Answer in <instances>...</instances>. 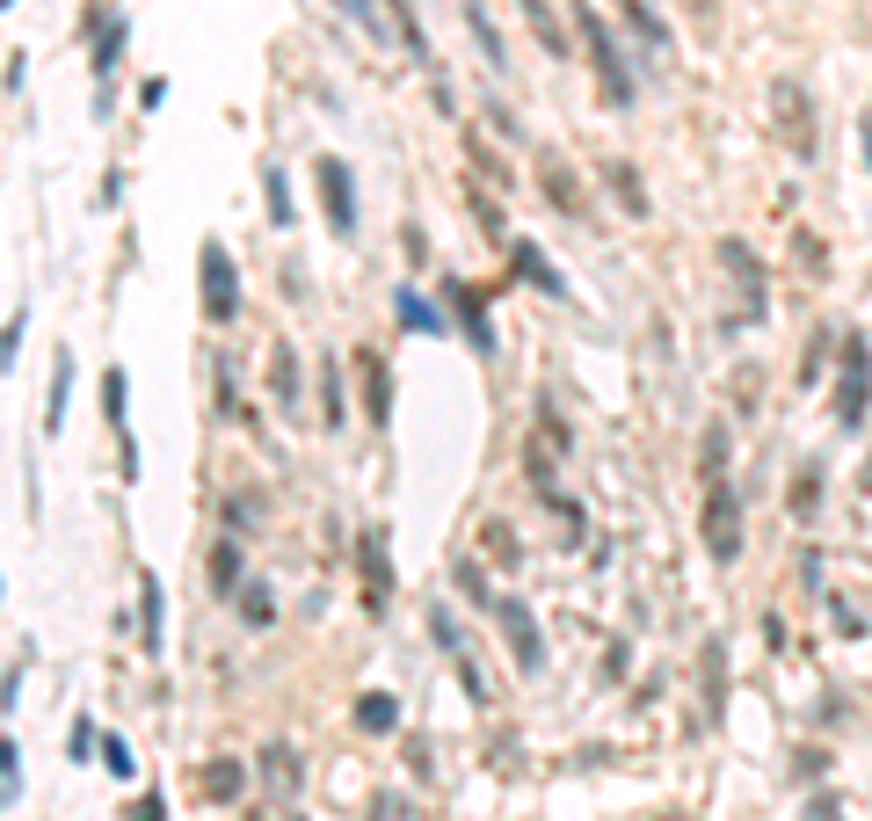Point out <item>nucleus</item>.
<instances>
[{
    "label": "nucleus",
    "instance_id": "nucleus-1",
    "mask_svg": "<svg viewBox=\"0 0 872 821\" xmlns=\"http://www.w3.org/2000/svg\"><path fill=\"white\" fill-rule=\"evenodd\" d=\"M770 117H778V139L793 160H815L821 153V124H815V95L793 81V73H778L770 81Z\"/></svg>",
    "mask_w": 872,
    "mask_h": 821
},
{
    "label": "nucleus",
    "instance_id": "nucleus-2",
    "mask_svg": "<svg viewBox=\"0 0 872 821\" xmlns=\"http://www.w3.org/2000/svg\"><path fill=\"white\" fill-rule=\"evenodd\" d=\"M575 30H582V44H589V66H596V81H604V95L610 103H632V66H626V52H618V36L604 30V8H596V0H575Z\"/></svg>",
    "mask_w": 872,
    "mask_h": 821
},
{
    "label": "nucleus",
    "instance_id": "nucleus-3",
    "mask_svg": "<svg viewBox=\"0 0 872 821\" xmlns=\"http://www.w3.org/2000/svg\"><path fill=\"white\" fill-rule=\"evenodd\" d=\"M196 291H204V320H211V328L241 320V269H233L226 241H204V247H196Z\"/></svg>",
    "mask_w": 872,
    "mask_h": 821
},
{
    "label": "nucleus",
    "instance_id": "nucleus-4",
    "mask_svg": "<svg viewBox=\"0 0 872 821\" xmlns=\"http://www.w3.org/2000/svg\"><path fill=\"white\" fill-rule=\"evenodd\" d=\"M495 626H502V640H509V662H517V676H539L545 669V632H539V618H531V604L523 596H495Z\"/></svg>",
    "mask_w": 872,
    "mask_h": 821
},
{
    "label": "nucleus",
    "instance_id": "nucleus-5",
    "mask_svg": "<svg viewBox=\"0 0 872 821\" xmlns=\"http://www.w3.org/2000/svg\"><path fill=\"white\" fill-rule=\"evenodd\" d=\"M865 401H872V350H865V328L843 334V385H837V422L858 429L865 422Z\"/></svg>",
    "mask_w": 872,
    "mask_h": 821
},
{
    "label": "nucleus",
    "instance_id": "nucleus-6",
    "mask_svg": "<svg viewBox=\"0 0 872 821\" xmlns=\"http://www.w3.org/2000/svg\"><path fill=\"white\" fill-rule=\"evenodd\" d=\"M705 553L727 567V559H742V494L727 488V480H713L705 488Z\"/></svg>",
    "mask_w": 872,
    "mask_h": 821
},
{
    "label": "nucleus",
    "instance_id": "nucleus-7",
    "mask_svg": "<svg viewBox=\"0 0 872 821\" xmlns=\"http://www.w3.org/2000/svg\"><path fill=\"white\" fill-rule=\"evenodd\" d=\"M313 182H320V204H328V226L342 233H357V175H349V160L342 153H320L313 160Z\"/></svg>",
    "mask_w": 872,
    "mask_h": 821
},
{
    "label": "nucleus",
    "instance_id": "nucleus-8",
    "mask_svg": "<svg viewBox=\"0 0 872 821\" xmlns=\"http://www.w3.org/2000/svg\"><path fill=\"white\" fill-rule=\"evenodd\" d=\"M720 263L734 269V291H742V320H764L770 313V277H764V263H756V247L749 241H720Z\"/></svg>",
    "mask_w": 872,
    "mask_h": 821
},
{
    "label": "nucleus",
    "instance_id": "nucleus-9",
    "mask_svg": "<svg viewBox=\"0 0 872 821\" xmlns=\"http://www.w3.org/2000/svg\"><path fill=\"white\" fill-rule=\"evenodd\" d=\"M357 575H364V604H371V611H385V604H393V553H385V524L357 531Z\"/></svg>",
    "mask_w": 872,
    "mask_h": 821
},
{
    "label": "nucleus",
    "instance_id": "nucleus-10",
    "mask_svg": "<svg viewBox=\"0 0 872 821\" xmlns=\"http://www.w3.org/2000/svg\"><path fill=\"white\" fill-rule=\"evenodd\" d=\"M698 713H705V727H720L727 719V640H698Z\"/></svg>",
    "mask_w": 872,
    "mask_h": 821
},
{
    "label": "nucleus",
    "instance_id": "nucleus-11",
    "mask_svg": "<svg viewBox=\"0 0 872 821\" xmlns=\"http://www.w3.org/2000/svg\"><path fill=\"white\" fill-rule=\"evenodd\" d=\"M451 313L466 328V342L480 356H495V320H488V291H472V284H451Z\"/></svg>",
    "mask_w": 872,
    "mask_h": 821
},
{
    "label": "nucleus",
    "instance_id": "nucleus-12",
    "mask_svg": "<svg viewBox=\"0 0 872 821\" xmlns=\"http://www.w3.org/2000/svg\"><path fill=\"white\" fill-rule=\"evenodd\" d=\"M357 371H364V422L385 429V415H393V371H385L379 350H357Z\"/></svg>",
    "mask_w": 872,
    "mask_h": 821
},
{
    "label": "nucleus",
    "instance_id": "nucleus-13",
    "mask_svg": "<svg viewBox=\"0 0 872 821\" xmlns=\"http://www.w3.org/2000/svg\"><path fill=\"white\" fill-rule=\"evenodd\" d=\"M539 196L553 211H567V218H582V190H575V168L560 153H539Z\"/></svg>",
    "mask_w": 872,
    "mask_h": 821
},
{
    "label": "nucleus",
    "instance_id": "nucleus-14",
    "mask_svg": "<svg viewBox=\"0 0 872 821\" xmlns=\"http://www.w3.org/2000/svg\"><path fill=\"white\" fill-rule=\"evenodd\" d=\"M255 770H262V786H269V792H284V800H291V792L306 786V764H298V749H291V742H269V749L255 756Z\"/></svg>",
    "mask_w": 872,
    "mask_h": 821
},
{
    "label": "nucleus",
    "instance_id": "nucleus-15",
    "mask_svg": "<svg viewBox=\"0 0 872 821\" xmlns=\"http://www.w3.org/2000/svg\"><path fill=\"white\" fill-rule=\"evenodd\" d=\"M509 269H517L523 284H539L545 298H567V277H560V269L539 255V241H509Z\"/></svg>",
    "mask_w": 872,
    "mask_h": 821
},
{
    "label": "nucleus",
    "instance_id": "nucleus-16",
    "mask_svg": "<svg viewBox=\"0 0 872 821\" xmlns=\"http://www.w3.org/2000/svg\"><path fill=\"white\" fill-rule=\"evenodd\" d=\"M247 786V764H233V756H211V764H196V800H241Z\"/></svg>",
    "mask_w": 872,
    "mask_h": 821
},
{
    "label": "nucleus",
    "instance_id": "nucleus-17",
    "mask_svg": "<svg viewBox=\"0 0 872 821\" xmlns=\"http://www.w3.org/2000/svg\"><path fill=\"white\" fill-rule=\"evenodd\" d=\"M204 567H211V596H241L247 589V582H241V539H219Z\"/></svg>",
    "mask_w": 872,
    "mask_h": 821
},
{
    "label": "nucleus",
    "instance_id": "nucleus-18",
    "mask_svg": "<svg viewBox=\"0 0 872 821\" xmlns=\"http://www.w3.org/2000/svg\"><path fill=\"white\" fill-rule=\"evenodd\" d=\"M393 313H401L407 334H444V313H429V298H422L415 284H401V291H393Z\"/></svg>",
    "mask_w": 872,
    "mask_h": 821
},
{
    "label": "nucleus",
    "instance_id": "nucleus-19",
    "mask_svg": "<svg viewBox=\"0 0 872 821\" xmlns=\"http://www.w3.org/2000/svg\"><path fill=\"white\" fill-rule=\"evenodd\" d=\"M604 182L618 190V204H626L632 218H647V211H655V204H647V190H640V168H632V160H604Z\"/></svg>",
    "mask_w": 872,
    "mask_h": 821
},
{
    "label": "nucleus",
    "instance_id": "nucleus-20",
    "mask_svg": "<svg viewBox=\"0 0 872 821\" xmlns=\"http://www.w3.org/2000/svg\"><path fill=\"white\" fill-rule=\"evenodd\" d=\"M357 727L364 734H393L401 727V699H393V691H364V699H357Z\"/></svg>",
    "mask_w": 872,
    "mask_h": 821
},
{
    "label": "nucleus",
    "instance_id": "nucleus-21",
    "mask_svg": "<svg viewBox=\"0 0 872 821\" xmlns=\"http://www.w3.org/2000/svg\"><path fill=\"white\" fill-rule=\"evenodd\" d=\"M103 415L117 437H131V378L124 371H103Z\"/></svg>",
    "mask_w": 872,
    "mask_h": 821
},
{
    "label": "nucleus",
    "instance_id": "nucleus-22",
    "mask_svg": "<svg viewBox=\"0 0 872 821\" xmlns=\"http://www.w3.org/2000/svg\"><path fill=\"white\" fill-rule=\"evenodd\" d=\"M698 472H705V488L727 480V422H705V437H698Z\"/></svg>",
    "mask_w": 872,
    "mask_h": 821
},
{
    "label": "nucleus",
    "instance_id": "nucleus-23",
    "mask_svg": "<svg viewBox=\"0 0 872 821\" xmlns=\"http://www.w3.org/2000/svg\"><path fill=\"white\" fill-rule=\"evenodd\" d=\"M269 393H277L284 415H298V356L291 350H269Z\"/></svg>",
    "mask_w": 872,
    "mask_h": 821
},
{
    "label": "nucleus",
    "instance_id": "nucleus-24",
    "mask_svg": "<svg viewBox=\"0 0 872 821\" xmlns=\"http://www.w3.org/2000/svg\"><path fill=\"white\" fill-rule=\"evenodd\" d=\"M320 422H328V429H342V422H349V407H342V364H334V356H320Z\"/></svg>",
    "mask_w": 872,
    "mask_h": 821
},
{
    "label": "nucleus",
    "instance_id": "nucleus-25",
    "mask_svg": "<svg viewBox=\"0 0 872 821\" xmlns=\"http://www.w3.org/2000/svg\"><path fill=\"white\" fill-rule=\"evenodd\" d=\"M66 401H73V356H59L52 364V401H44V429H66Z\"/></svg>",
    "mask_w": 872,
    "mask_h": 821
},
{
    "label": "nucleus",
    "instance_id": "nucleus-26",
    "mask_svg": "<svg viewBox=\"0 0 872 821\" xmlns=\"http://www.w3.org/2000/svg\"><path fill=\"white\" fill-rule=\"evenodd\" d=\"M466 30H472V44L488 52V66L502 73V66H509V58H502V30H495V22H488V8H480V0H466Z\"/></svg>",
    "mask_w": 872,
    "mask_h": 821
},
{
    "label": "nucleus",
    "instance_id": "nucleus-27",
    "mask_svg": "<svg viewBox=\"0 0 872 821\" xmlns=\"http://www.w3.org/2000/svg\"><path fill=\"white\" fill-rule=\"evenodd\" d=\"M466 204H472V218H480V233H488V241H502V247L517 241V233L502 226V204H495V196L480 190V182H466Z\"/></svg>",
    "mask_w": 872,
    "mask_h": 821
},
{
    "label": "nucleus",
    "instance_id": "nucleus-28",
    "mask_svg": "<svg viewBox=\"0 0 872 821\" xmlns=\"http://www.w3.org/2000/svg\"><path fill=\"white\" fill-rule=\"evenodd\" d=\"M139 647H146V654H160V582L153 575L139 582Z\"/></svg>",
    "mask_w": 872,
    "mask_h": 821
},
{
    "label": "nucleus",
    "instance_id": "nucleus-29",
    "mask_svg": "<svg viewBox=\"0 0 872 821\" xmlns=\"http://www.w3.org/2000/svg\"><path fill=\"white\" fill-rule=\"evenodd\" d=\"M124 22H103V30H95V81H117V58H124Z\"/></svg>",
    "mask_w": 872,
    "mask_h": 821
},
{
    "label": "nucleus",
    "instance_id": "nucleus-30",
    "mask_svg": "<svg viewBox=\"0 0 872 821\" xmlns=\"http://www.w3.org/2000/svg\"><path fill=\"white\" fill-rule=\"evenodd\" d=\"M255 524H262V494H226V539H255Z\"/></svg>",
    "mask_w": 872,
    "mask_h": 821
},
{
    "label": "nucleus",
    "instance_id": "nucleus-31",
    "mask_svg": "<svg viewBox=\"0 0 872 821\" xmlns=\"http://www.w3.org/2000/svg\"><path fill=\"white\" fill-rule=\"evenodd\" d=\"M523 22H531V36H539L553 58H567V36H560V22H553V8H545V0H523Z\"/></svg>",
    "mask_w": 872,
    "mask_h": 821
},
{
    "label": "nucleus",
    "instance_id": "nucleus-32",
    "mask_svg": "<svg viewBox=\"0 0 872 821\" xmlns=\"http://www.w3.org/2000/svg\"><path fill=\"white\" fill-rule=\"evenodd\" d=\"M262 196H269V226H277V233H291V218H298V211H291V190H284V175H277V168H262Z\"/></svg>",
    "mask_w": 872,
    "mask_h": 821
},
{
    "label": "nucleus",
    "instance_id": "nucleus-33",
    "mask_svg": "<svg viewBox=\"0 0 872 821\" xmlns=\"http://www.w3.org/2000/svg\"><path fill=\"white\" fill-rule=\"evenodd\" d=\"M233 604H241V618H247V626H269V618H277V596H269V582H247V589L233 596Z\"/></svg>",
    "mask_w": 872,
    "mask_h": 821
},
{
    "label": "nucleus",
    "instance_id": "nucleus-34",
    "mask_svg": "<svg viewBox=\"0 0 872 821\" xmlns=\"http://www.w3.org/2000/svg\"><path fill=\"white\" fill-rule=\"evenodd\" d=\"M480 545H488V559H495V567H502V575H509V567H517V539H509V524H502V516H495V524H480Z\"/></svg>",
    "mask_w": 872,
    "mask_h": 821
},
{
    "label": "nucleus",
    "instance_id": "nucleus-35",
    "mask_svg": "<svg viewBox=\"0 0 872 821\" xmlns=\"http://www.w3.org/2000/svg\"><path fill=\"white\" fill-rule=\"evenodd\" d=\"M451 582H458V589H466V604H480V611H495V589H488V575H480L472 559H458V567H451Z\"/></svg>",
    "mask_w": 872,
    "mask_h": 821
},
{
    "label": "nucleus",
    "instance_id": "nucleus-36",
    "mask_svg": "<svg viewBox=\"0 0 872 821\" xmlns=\"http://www.w3.org/2000/svg\"><path fill=\"white\" fill-rule=\"evenodd\" d=\"M626 22H632V30H640V44H655V52H669V30H662V22H655V8H647V0H626Z\"/></svg>",
    "mask_w": 872,
    "mask_h": 821
},
{
    "label": "nucleus",
    "instance_id": "nucleus-37",
    "mask_svg": "<svg viewBox=\"0 0 872 821\" xmlns=\"http://www.w3.org/2000/svg\"><path fill=\"white\" fill-rule=\"evenodd\" d=\"M0 800H8V807L22 800V749H15V742L0 749Z\"/></svg>",
    "mask_w": 872,
    "mask_h": 821
},
{
    "label": "nucleus",
    "instance_id": "nucleus-38",
    "mask_svg": "<svg viewBox=\"0 0 872 821\" xmlns=\"http://www.w3.org/2000/svg\"><path fill=\"white\" fill-rule=\"evenodd\" d=\"M815 502H821V472L807 466L800 480H793V516H800V524H807V516H815Z\"/></svg>",
    "mask_w": 872,
    "mask_h": 821
},
{
    "label": "nucleus",
    "instance_id": "nucleus-39",
    "mask_svg": "<svg viewBox=\"0 0 872 821\" xmlns=\"http://www.w3.org/2000/svg\"><path fill=\"white\" fill-rule=\"evenodd\" d=\"M523 472H531V488H539V494H560V488H553V458H545V444H531V451H523Z\"/></svg>",
    "mask_w": 872,
    "mask_h": 821
},
{
    "label": "nucleus",
    "instance_id": "nucleus-40",
    "mask_svg": "<svg viewBox=\"0 0 872 821\" xmlns=\"http://www.w3.org/2000/svg\"><path fill=\"white\" fill-rule=\"evenodd\" d=\"M66 749H73V764H87V756L103 749V734L87 727V713H81V719H73V734H66Z\"/></svg>",
    "mask_w": 872,
    "mask_h": 821
},
{
    "label": "nucleus",
    "instance_id": "nucleus-41",
    "mask_svg": "<svg viewBox=\"0 0 872 821\" xmlns=\"http://www.w3.org/2000/svg\"><path fill=\"white\" fill-rule=\"evenodd\" d=\"M103 770H117V778H139V764H131V749H124L117 734H103Z\"/></svg>",
    "mask_w": 872,
    "mask_h": 821
},
{
    "label": "nucleus",
    "instance_id": "nucleus-42",
    "mask_svg": "<svg viewBox=\"0 0 872 821\" xmlns=\"http://www.w3.org/2000/svg\"><path fill=\"white\" fill-rule=\"evenodd\" d=\"M15 350H22V306L8 313V334H0V371H15Z\"/></svg>",
    "mask_w": 872,
    "mask_h": 821
},
{
    "label": "nucleus",
    "instance_id": "nucleus-43",
    "mask_svg": "<svg viewBox=\"0 0 872 821\" xmlns=\"http://www.w3.org/2000/svg\"><path fill=\"white\" fill-rule=\"evenodd\" d=\"M821 764H829L821 749H800V756H793V778H800V786H815V778H821Z\"/></svg>",
    "mask_w": 872,
    "mask_h": 821
},
{
    "label": "nucleus",
    "instance_id": "nucleus-44",
    "mask_svg": "<svg viewBox=\"0 0 872 821\" xmlns=\"http://www.w3.org/2000/svg\"><path fill=\"white\" fill-rule=\"evenodd\" d=\"M124 821H168V800H160V792H146V800H131V814Z\"/></svg>",
    "mask_w": 872,
    "mask_h": 821
},
{
    "label": "nucleus",
    "instance_id": "nucleus-45",
    "mask_svg": "<svg viewBox=\"0 0 872 821\" xmlns=\"http://www.w3.org/2000/svg\"><path fill=\"white\" fill-rule=\"evenodd\" d=\"M793 241H800V263H807V269H815V277H821V269H829V255H821V241H815V233H793Z\"/></svg>",
    "mask_w": 872,
    "mask_h": 821
},
{
    "label": "nucleus",
    "instance_id": "nucleus-46",
    "mask_svg": "<svg viewBox=\"0 0 872 821\" xmlns=\"http://www.w3.org/2000/svg\"><path fill=\"white\" fill-rule=\"evenodd\" d=\"M632 669V654H626V640H610V654H604V676H626Z\"/></svg>",
    "mask_w": 872,
    "mask_h": 821
},
{
    "label": "nucleus",
    "instance_id": "nucleus-47",
    "mask_svg": "<svg viewBox=\"0 0 872 821\" xmlns=\"http://www.w3.org/2000/svg\"><path fill=\"white\" fill-rule=\"evenodd\" d=\"M0 699H8V705L22 699V654H15V662H8V676H0Z\"/></svg>",
    "mask_w": 872,
    "mask_h": 821
},
{
    "label": "nucleus",
    "instance_id": "nucleus-48",
    "mask_svg": "<svg viewBox=\"0 0 872 821\" xmlns=\"http://www.w3.org/2000/svg\"><path fill=\"white\" fill-rule=\"evenodd\" d=\"M401 241H407V263H429V241H422V226H401Z\"/></svg>",
    "mask_w": 872,
    "mask_h": 821
},
{
    "label": "nucleus",
    "instance_id": "nucleus-49",
    "mask_svg": "<svg viewBox=\"0 0 872 821\" xmlns=\"http://www.w3.org/2000/svg\"><path fill=\"white\" fill-rule=\"evenodd\" d=\"M691 8H698V15H713V0H691Z\"/></svg>",
    "mask_w": 872,
    "mask_h": 821
},
{
    "label": "nucleus",
    "instance_id": "nucleus-50",
    "mask_svg": "<svg viewBox=\"0 0 872 821\" xmlns=\"http://www.w3.org/2000/svg\"><path fill=\"white\" fill-rule=\"evenodd\" d=\"M255 821H298V814H255Z\"/></svg>",
    "mask_w": 872,
    "mask_h": 821
},
{
    "label": "nucleus",
    "instance_id": "nucleus-51",
    "mask_svg": "<svg viewBox=\"0 0 872 821\" xmlns=\"http://www.w3.org/2000/svg\"><path fill=\"white\" fill-rule=\"evenodd\" d=\"M655 821H691V814H655Z\"/></svg>",
    "mask_w": 872,
    "mask_h": 821
},
{
    "label": "nucleus",
    "instance_id": "nucleus-52",
    "mask_svg": "<svg viewBox=\"0 0 872 821\" xmlns=\"http://www.w3.org/2000/svg\"><path fill=\"white\" fill-rule=\"evenodd\" d=\"M865 160H872V124H865Z\"/></svg>",
    "mask_w": 872,
    "mask_h": 821
}]
</instances>
